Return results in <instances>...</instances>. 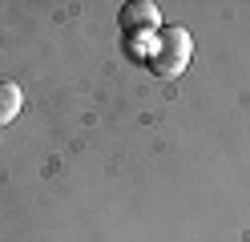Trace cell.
<instances>
[{
  "mask_svg": "<svg viewBox=\"0 0 250 242\" xmlns=\"http://www.w3.org/2000/svg\"><path fill=\"white\" fill-rule=\"evenodd\" d=\"M142 24H158V8L137 0V4H129L121 12V28H142Z\"/></svg>",
  "mask_w": 250,
  "mask_h": 242,
  "instance_id": "obj_3",
  "label": "cell"
},
{
  "mask_svg": "<svg viewBox=\"0 0 250 242\" xmlns=\"http://www.w3.org/2000/svg\"><path fill=\"white\" fill-rule=\"evenodd\" d=\"M190 53H194V41H190L186 28H178V24L158 28V41H153V48H149V69L158 77H166V81H174V77L186 73Z\"/></svg>",
  "mask_w": 250,
  "mask_h": 242,
  "instance_id": "obj_1",
  "label": "cell"
},
{
  "mask_svg": "<svg viewBox=\"0 0 250 242\" xmlns=\"http://www.w3.org/2000/svg\"><path fill=\"white\" fill-rule=\"evenodd\" d=\"M21 105H24L21 89L12 85V81H0V125H8L12 117H17V113H21Z\"/></svg>",
  "mask_w": 250,
  "mask_h": 242,
  "instance_id": "obj_2",
  "label": "cell"
}]
</instances>
